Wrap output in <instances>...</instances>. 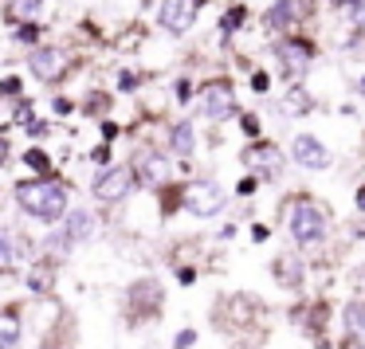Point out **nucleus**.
<instances>
[{"label":"nucleus","instance_id":"obj_16","mask_svg":"<svg viewBox=\"0 0 365 349\" xmlns=\"http://www.w3.org/2000/svg\"><path fill=\"white\" fill-rule=\"evenodd\" d=\"M142 173H145V181L158 184V181H165V177H169V165H165L161 157H153V153H150V157L142 161Z\"/></svg>","mask_w":365,"mask_h":349},{"label":"nucleus","instance_id":"obj_22","mask_svg":"<svg viewBox=\"0 0 365 349\" xmlns=\"http://www.w3.org/2000/svg\"><path fill=\"white\" fill-rule=\"evenodd\" d=\"M361 24H365V9H361Z\"/></svg>","mask_w":365,"mask_h":349},{"label":"nucleus","instance_id":"obj_19","mask_svg":"<svg viewBox=\"0 0 365 349\" xmlns=\"http://www.w3.org/2000/svg\"><path fill=\"white\" fill-rule=\"evenodd\" d=\"M247 161H252V165H263V169H271L279 161V153L271 150V145H259V150H252L247 153Z\"/></svg>","mask_w":365,"mask_h":349},{"label":"nucleus","instance_id":"obj_9","mask_svg":"<svg viewBox=\"0 0 365 349\" xmlns=\"http://www.w3.org/2000/svg\"><path fill=\"white\" fill-rule=\"evenodd\" d=\"M279 63H283L287 75H302L310 67V48L299 40H287L283 48H279Z\"/></svg>","mask_w":365,"mask_h":349},{"label":"nucleus","instance_id":"obj_13","mask_svg":"<svg viewBox=\"0 0 365 349\" xmlns=\"http://www.w3.org/2000/svg\"><path fill=\"white\" fill-rule=\"evenodd\" d=\"M275 278L283 286H299L302 283V263L294 259V255H279L275 259Z\"/></svg>","mask_w":365,"mask_h":349},{"label":"nucleus","instance_id":"obj_1","mask_svg":"<svg viewBox=\"0 0 365 349\" xmlns=\"http://www.w3.org/2000/svg\"><path fill=\"white\" fill-rule=\"evenodd\" d=\"M16 200L28 216H36V220H59V216H67V192H63V184H56V181L20 184Z\"/></svg>","mask_w":365,"mask_h":349},{"label":"nucleus","instance_id":"obj_17","mask_svg":"<svg viewBox=\"0 0 365 349\" xmlns=\"http://www.w3.org/2000/svg\"><path fill=\"white\" fill-rule=\"evenodd\" d=\"M40 12V0H12L9 4V16L12 20H32Z\"/></svg>","mask_w":365,"mask_h":349},{"label":"nucleus","instance_id":"obj_14","mask_svg":"<svg viewBox=\"0 0 365 349\" xmlns=\"http://www.w3.org/2000/svg\"><path fill=\"white\" fill-rule=\"evenodd\" d=\"M346 330H349V338L365 349V306H349L346 310Z\"/></svg>","mask_w":365,"mask_h":349},{"label":"nucleus","instance_id":"obj_7","mask_svg":"<svg viewBox=\"0 0 365 349\" xmlns=\"http://www.w3.org/2000/svg\"><path fill=\"white\" fill-rule=\"evenodd\" d=\"M158 20H161L165 32H185V28L192 24V0H165Z\"/></svg>","mask_w":365,"mask_h":349},{"label":"nucleus","instance_id":"obj_4","mask_svg":"<svg viewBox=\"0 0 365 349\" xmlns=\"http://www.w3.org/2000/svg\"><path fill=\"white\" fill-rule=\"evenodd\" d=\"M91 231H95V216L91 212H67V228L59 231V236H51V244L71 247V244H79V239H87Z\"/></svg>","mask_w":365,"mask_h":349},{"label":"nucleus","instance_id":"obj_6","mask_svg":"<svg viewBox=\"0 0 365 349\" xmlns=\"http://www.w3.org/2000/svg\"><path fill=\"white\" fill-rule=\"evenodd\" d=\"M294 161H299V165H307V169H326V165H330V150H326L318 137L302 134L299 142H294Z\"/></svg>","mask_w":365,"mask_h":349},{"label":"nucleus","instance_id":"obj_21","mask_svg":"<svg viewBox=\"0 0 365 349\" xmlns=\"http://www.w3.org/2000/svg\"><path fill=\"white\" fill-rule=\"evenodd\" d=\"M4 157H9V150H4V142H0V161H4Z\"/></svg>","mask_w":365,"mask_h":349},{"label":"nucleus","instance_id":"obj_12","mask_svg":"<svg viewBox=\"0 0 365 349\" xmlns=\"http://www.w3.org/2000/svg\"><path fill=\"white\" fill-rule=\"evenodd\" d=\"M16 341H20V314L0 310V349H16Z\"/></svg>","mask_w":365,"mask_h":349},{"label":"nucleus","instance_id":"obj_15","mask_svg":"<svg viewBox=\"0 0 365 349\" xmlns=\"http://www.w3.org/2000/svg\"><path fill=\"white\" fill-rule=\"evenodd\" d=\"M16 255H20V236L9 228H0V267H9Z\"/></svg>","mask_w":365,"mask_h":349},{"label":"nucleus","instance_id":"obj_3","mask_svg":"<svg viewBox=\"0 0 365 349\" xmlns=\"http://www.w3.org/2000/svg\"><path fill=\"white\" fill-rule=\"evenodd\" d=\"M130 189H134V169L118 165V169H106L103 177L95 181V197L103 204H114V200H126Z\"/></svg>","mask_w":365,"mask_h":349},{"label":"nucleus","instance_id":"obj_5","mask_svg":"<svg viewBox=\"0 0 365 349\" xmlns=\"http://www.w3.org/2000/svg\"><path fill=\"white\" fill-rule=\"evenodd\" d=\"M205 114L208 118H232L236 114V95H232V87H224V83H216V87L205 90Z\"/></svg>","mask_w":365,"mask_h":349},{"label":"nucleus","instance_id":"obj_10","mask_svg":"<svg viewBox=\"0 0 365 349\" xmlns=\"http://www.w3.org/2000/svg\"><path fill=\"white\" fill-rule=\"evenodd\" d=\"M314 16V0H279V9L271 12V24L283 28L291 20H310Z\"/></svg>","mask_w":365,"mask_h":349},{"label":"nucleus","instance_id":"obj_8","mask_svg":"<svg viewBox=\"0 0 365 349\" xmlns=\"http://www.w3.org/2000/svg\"><path fill=\"white\" fill-rule=\"evenodd\" d=\"M220 204H224V197H220L216 184L200 181V184H192V189H189V208L197 216H216V212H220Z\"/></svg>","mask_w":365,"mask_h":349},{"label":"nucleus","instance_id":"obj_20","mask_svg":"<svg viewBox=\"0 0 365 349\" xmlns=\"http://www.w3.org/2000/svg\"><path fill=\"white\" fill-rule=\"evenodd\" d=\"M28 283H36L40 291H48V286H51V278H48V271H36V278H28Z\"/></svg>","mask_w":365,"mask_h":349},{"label":"nucleus","instance_id":"obj_23","mask_svg":"<svg viewBox=\"0 0 365 349\" xmlns=\"http://www.w3.org/2000/svg\"><path fill=\"white\" fill-rule=\"evenodd\" d=\"M361 90H365V79H361Z\"/></svg>","mask_w":365,"mask_h":349},{"label":"nucleus","instance_id":"obj_18","mask_svg":"<svg viewBox=\"0 0 365 349\" xmlns=\"http://www.w3.org/2000/svg\"><path fill=\"white\" fill-rule=\"evenodd\" d=\"M173 150L177 153H192V130L185 126V122H181V126H173Z\"/></svg>","mask_w":365,"mask_h":349},{"label":"nucleus","instance_id":"obj_2","mask_svg":"<svg viewBox=\"0 0 365 349\" xmlns=\"http://www.w3.org/2000/svg\"><path fill=\"white\" fill-rule=\"evenodd\" d=\"M291 231L299 244H322L326 239V212L314 204H294L291 208Z\"/></svg>","mask_w":365,"mask_h":349},{"label":"nucleus","instance_id":"obj_11","mask_svg":"<svg viewBox=\"0 0 365 349\" xmlns=\"http://www.w3.org/2000/svg\"><path fill=\"white\" fill-rule=\"evenodd\" d=\"M63 67H67L63 51L43 48V51H36V56H32V71L40 75V79H56V75H63Z\"/></svg>","mask_w":365,"mask_h":349}]
</instances>
